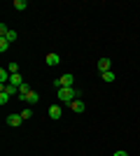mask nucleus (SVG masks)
I'll use <instances>...</instances> for the list:
<instances>
[{"mask_svg":"<svg viewBox=\"0 0 140 156\" xmlns=\"http://www.w3.org/2000/svg\"><path fill=\"white\" fill-rule=\"evenodd\" d=\"M7 70L12 72V75H16V72H19V63H9V68H7Z\"/></svg>","mask_w":140,"mask_h":156,"instance_id":"f3484780","label":"nucleus"},{"mask_svg":"<svg viewBox=\"0 0 140 156\" xmlns=\"http://www.w3.org/2000/svg\"><path fill=\"white\" fill-rule=\"evenodd\" d=\"M31 91H33V89L28 86V82H23V84L19 86V96H21V98H26V96H28V93H31Z\"/></svg>","mask_w":140,"mask_h":156,"instance_id":"1a4fd4ad","label":"nucleus"},{"mask_svg":"<svg viewBox=\"0 0 140 156\" xmlns=\"http://www.w3.org/2000/svg\"><path fill=\"white\" fill-rule=\"evenodd\" d=\"M5 103H9V93L0 91V105H5Z\"/></svg>","mask_w":140,"mask_h":156,"instance_id":"dca6fc26","label":"nucleus"},{"mask_svg":"<svg viewBox=\"0 0 140 156\" xmlns=\"http://www.w3.org/2000/svg\"><path fill=\"white\" fill-rule=\"evenodd\" d=\"M21 117H23V119H31V117H33V110H23V112H21Z\"/></svg>","mask_w":140,"mask_h":156,"instance_id":"6ab92c4d","label":"nucleus"},{"mask_svg":"<svg viewBox=\"0 0 140 156\" xmlns=\"http://www.w3.org/2000/svg\"><path fill=\"white\" fill-rule=\"evenodd\" d=\"M114 156H128V154H126L124 149H119V151H114Z\"/></svg>","mask_w":140,"mask_h":156,"instance_id":"aec40b11","label":"nucleus"},{"mask_svg":"<svg viewBox=\"0 0 140 156\" xmlns=\"http://www.w3.org/2000/svg\"><path fill=\"white\" fill-rule=\"evenodd\" d=\"M110 65H112L110 58H98V70L100 72H107V70H110Z\"/></svg>","mask_w":140,"mask_h":156,"instance_id":"39448f33","label":"nucleus"},{"mask_svg":"<svg viewBox=\"0 0 140 156\" xmlns=\"http://www.w3.org/2000/svg\"><path fill=\"white\" fill-rule=\"evenodd\" d=\"M7 33H9V28H7L5 23H0V35H2V37H7Z\"/></svg>","mask_w":140,"mask_h":156,"instance_id":"a211bd4d","label":"nucleus"},{"mask_svg":"<svg viewBox=\"0 0 140 156\" xmlns=\"http://www.w3.org/2000/svg\"><path fill=\"white\" fill-rule=\"evenodd\" d=\"M7 49H9V40H7V37H0V51L5 54Z\"/></svg>","mask_w":140,"mask_h":156,"instance_id":"ddd939ff","label":"nucleus"},{"mask_svg":"<svg viewBox=\"0 0 140 156\" xmlns=\"http://www.w3.org/2000/svg\"><path fill=\"white\" fill-rule=\"evenodd\" d=\"M21 121H23V117H21V114H9V117H7V124L14 126V128H16V126H21Z\"/></svg>","mask_w":140,"mask_h":156,"instance_id":"20e7f679","label":"nucleus"},{"mask_svg":"<svg viewBox=\"0 0 140 156\" xmlns=\"http://www.w3.org/2000/svg\"><path fill=\"white\" fill-rule=\"evenodd\" d=\"M9 84H12V86H16V89H19V86L23 84V77H21L19 72H16V75H12V79H9Z\"/></svg>","mask_w":140,"mask_h":156,"instance_id":"0eeeda50","label":"nucleus"},{"mask_svg":"<svg viewBox=\"0 0 140 156\" xmlns=\"http://www.w3.org/2000/svg\"><path fill=\"white\" fill-rule=\"evenodd\" d=\"M49 119H61V105H52L49 107Z\"/></svg>","mask_w":140,"mask_h":156,"instance_id":"423d86ee","label":"nucleus"},{"mask_svg":"<svg viewBox=\"0 0 140 156\" xmlns=\"http://www.w3.org/2000/svg\"><path fill=\"white\" fill-rule=\"evenodd\" d=\"M16 37H19V33L9 28V33H7V40H9V42H14V40H16Z\"/></svg>","mask_w":140,"mask_h":156,"instance_id":"2eb2a0df","label":"nucleus"},{"mask_svg":"<svg viewBox=\"0 0 140 156\" xmlns=\"http://www.w3.org/2000/svg\"><path fill=\"white\" fill-rule=\"evenodd\" d=\"M23 100H26V103H31V105H35V103H38V100H40V96H38V93H35V91H31V93H28L26 98H23Z\"/></svg>","mask_w":140,"mask_h":156,"instance_id":"9d476101","label":"nucleus"},{"mask_svg":"<svg viewBox=\"0 0 140 156\" xmlns=\"http://www.w3.org/2000/svg\"><path fill=\"white\" fill-rule=\"evenodd\" d=\"M26 7H28V2H26V0H14V9H19V12H23Z\"/></svg>","mask_w":140,"mask_h":156,"instance_id":"f8f14e48","label":"nucleus"},{"mask_svg":"<svg viewBox=\"0 0 140 156\" xmlns=\"http://www.w3.org/2000/svg\"><path fill=\"white\" fill-rule=\"evenodd\" d=\"M82 98V91L80 89H75V86H63V89H59V100H63V103H73V100H80Z\"/></svg>","mask_w":140,"mask_h":156,"instance_id":"f257e3e1","label":"nucleus"},{"mask_svg":"<svg viewBox=\"0 0 140 156\" xmlns=\"http://www.w3.org/2000/svg\"><path fill=\"white\" fill-rule=\"evenodd\" d=\"M70 110H73V112H77V114H82V112L87 110V105L82 103V100H73V103H70Z\"/></svg>","mask_w":140,"mask_h":156,"instance_id":"7ed1b4c3","label":"nucleus"},{"mask_svg":"<svg viewBox=\"0 0 140 156\" xmlns=\"http://www.w3.org/2000/svg\"><path fill=\"white\" fill-rule=\"evenodd\" d=\"M59 63H61L59 54H49V56H47V65H59Z\"/></svg>","mask_w":140,"mask_h":156,"instance_id":"6e6552de","label":"nucleus"},{"mask_svg":"<svg viewBox=\"0 0 140 156\" xmlns=\"http://www.w3.org/2000/svg\"><path fill=\"white\" fill-rule=\"evenodd\" d=\"M75 84V77L68 72V75H63V77H59V79H54V86L56 89H63V86H73Z\"/></svg>","mask_w":140,"mask_h":156,"instance_id":"f03ea898","label":"nucleus"},{"mask_svg":"<svg viewBox=\"0 0 140 156\" xmlns=\"http://www.w3.org/2000/svg\"><path fill=\"white\" fill-rule=\"evenodd\" d=\"M0 91H5V93H9V96H14V93H19V89H16V86H12V84H5Z\"/></svg>","mask_w":140,"mask_h":156,"instance_id":"9b49d317","label":"nucleus"},{"mask_svg":"<svg viewBox=\"0 0 140 156\" xmlns=\"http://www.w3.org/2000/svg\"><path fill=\"white\" fill-rule=\"evenodd\" d=\"M100 77L105 79V82H114V72H112V70H107V72H100Z\"/></svg>","mask_w":140,"mask_h":156,"instance_id":"4468645a","label":"nucleus"}]
</instances>
